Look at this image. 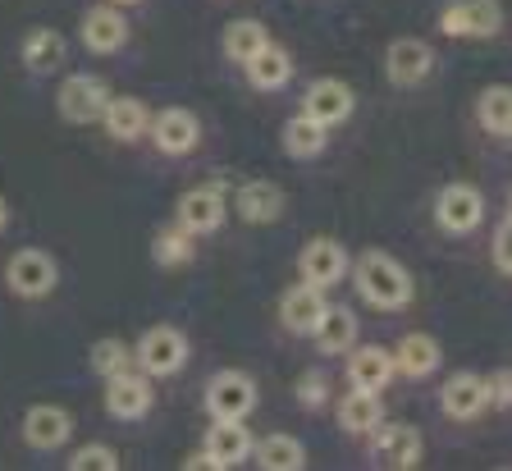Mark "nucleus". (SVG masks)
Segmentation results:
<instances>
[{"instance_id":"nucleus-11","label":"nucleus","mask_w":512,"mask_h":471,"mask_svg":"<svg viewBox=\"0 0 512 471\" xmlns=\"http://www.w3.org/2000/svg\"><path fill=\"white\" fill-rule=\"evenodd\" d=\"M147 133L160 156H188L202 142V119L183 106H165L156 119H147Z\"/></svg>"},{"instance_id":"nucleus-17","label":"nucleus","mask_w":512,"mask_h":471,"mask_svg":"<svg viewBox=\"0 0 512 471\" xmlns=\"http://www.w3.org/2000/svg\"><path fill=\"white\" fill-rule=\"evenodd\" d=\"M78 33H83V46L92 55H115L128 46V19L119 14V5H92V10L83 14V23H78Z\"/></svg>"},{"instance_id":"nucleus-7","label":"nucleus","mask_w":512,"mask_h":471,"mask_svg":"<svg viewBox=\"0 0 512 471\" xmlns=\"http://www.w3.org/2000/svg\"><path fill=\"white\" fill-rule=\"evenodd\" d=\"M256 407V380L247 371H238V366H229V371H215L211 380H206V412H211V421H247Z\"/></svg>"},{"instance_id":"nucleus-24","label":"nucleus","mask_w":512,"mask_h":471,"mask_svg":"<svg viewBox=\"0 0 512 471\" xmlns=\"http://www.w3.org/2000/svg\"><path fill=\"white\" fill-rule=\"evenodd\" d=\"M243 74H247V83H252L256 92H279V87H288V78H293V55H288L284 46L266 42L243 65Z\"/></svg>"},{"instance_id":"nucleus-26","label":"nucleus","mask_w":512,"mask_h":471,"mask_svg":"<svg viewBox=\"0 0 512 471\" xmlns=\"http://www.w3.org/2000/svg\"><path fill=\"white\" fill-rule=\"evenodd\" d=\"M384 421V403L371 389H352V394L339 398V430L343 435H371Z\"/></svg>"},{"instance_id":"nucleus-23","label":"nucleus","mask_w":512,"mask_h":471,"mask_svg":"<svg viewBox=\"0 0 512 471\" xmlns=\"http://www.w3.org/2000/svg\"><path fill=\"white\" fill-rule=\"evenodd\" d=\"M202 449L211 453L224 471V467H238V462L252 458V435H247L243 421H220L215 417V426L206 430V439H202Z\"/></svg>"},{"instance_id":"nucleus-4","label":"nucleus","mask_w":512,"mask_h":471,"mask_svg":"<svg viewBox=\"0 0 512 471\" xmlns=\"http://www.w3.org/2000/svg\"><path fill=\"white\" fill-rule=\"evenodd\" d=\"M5 284H10L14 298L42 302V298H51L55 284H60V266H55V257L42 252V247H23V252L10 257V266H5Z\"/></svg>"},{"instance_id":"nucleus-3","label":"nucleus","mask_w":512,"mask_h":471,"mask_svg":"<svg viewBox=\"0 0 512 471\" xmlns=\"http://www.w3.org/2000/svg\"><path fill=\"white\" fill-rule=\"evenodd\" d=\"M485 193H480L476 183H444L435 193V225L444 229V234H476L480 225H485Z\"/></svg>"},{"instance_id":"nucleus-28","label":"nucleus","mask_w":512,"mask_h":471,"mask_svg":"<svg viewBox=\"0 0 512 471\" xmlns=\"http://www.w3.org/2000/svg\"><path fill=\"white\" fill-rule=\"evenodd\" d=\"M325 147H330V129L316 124L311 115H293L284 124V151L293 156V161H316Z\"/></svg>"},{"instance_id":"nucleus-8","label":"nucleus","mask_w":512,"mask_h":471,"mask_svg":"<svg viewBox=\"0 0 512 471\" xmlns=\"http://www.w3.org/2000/svg\"><path fill=\"white\" fill-rule=\"evenodd\" d=\"M110 101L106 78L96 74H69L55 92V110H60L64 124H101V110Z\"/></svg>"},{"instance_id":"nucleus-19","label":"nucleus","mask_w":512,"mask_h":471,"mask_svg":"<svg viewBox=\"0 0 512 471\" xmlns=\"http://www.w3.org/2000/svg\"><path fill=\"white\" fill-rule=\"evenodd\" d=\"M389 353H394V375H407V380H426V375H435L439 362H444L439 339H435V334H426V330L403 334Z\"/></svg>"},{"instance_id":"nucleus-18","label":"nucleus","mask_w":512,"mask_h":471,"mask_svg":"<svg viewBox=\"0 0 512 471\" xmlns=\"http://www.w3.org/2000/svg\"><path fill=\"white\" fill-rule=\"evenodd\" d=\"M325 307H330V298H325V289H316V284H293V289L279 298V325H284L288 334H311L320 325V316H325Z\"/></svg>"},{"instance_id":"nucleus-9","label":"nucleus","mask_w":512,"mask_h":471,"mask_svg":"<svg viewBox=\"0 0 512 471\" xmlns=\"http://www.w3.org/2000/svg\"><path fill=\"white\" fill-rule=\"evenodd\" d=\"M156 407V389L151 375H142L138 366H128L119 375H106V412L115 421H142Z\"/></svg>"},{"instance_id":"nucleus-39","label":"nucleus","mask_w":512,"mask_h":471,"mask_svg":"<svg viewBox=\"0 0 512 471\" xmlns=\"http://www.w3.org/2000/svg\"><path fill=\"white\" fill-rule=\"evenodd\" d=\"M5 225H10V206H5V197H0V234H5Z\"/></svg>"},{"instance_id":"nucleus-16","label":"nucleus","mask_w":512,"mask_h":471,"mask_svg":"<svg viewBox=\"0 0 512 471\" xmlns=\"http://www.w3.org/2000/svg\"><path fill=\"white\" fill-rule=\"evenodd\" d=\"M19 430H23V444H28L32 453H51V449H60V444H69L74 417H69L60 403H32L28 412H23Z\"/></svg>"},{"instance_id":"nucleus-14","label":"nucleus","mask_w":512,"mask_h":471,"mask_svg":"<svg viewBox=\"0 0 512 471\" xmlns=\"http://www.w3.org/2000/svg\"><path fill=\"white\" fill-rule=\"evenodd\" d=\"M352 110H357V92H352L343 78H316V83L307 87V97H302V115H311L330 133L339 129V124H348Z\"/></svg>"},{"instance_id":"nucleus-12","label":"nucleus","mask_w":512,"mask_h":471,"mask_svg":"<svg viewBox=\"0 0 512 471\" xmlns=\"http://www.w3.org/2000/svg\"><path fill=\"white\" fill-rule=\"evenodd\" d=\"M439 412L448 421H476L490 412V385L476 371H453L439 389Z\"/></svg>"},{"instance_id":"nucleus-27","label":"nucleus","mask_w":512,"mask_h":471,"mask_svg":"<svg viewBox=\"0 0 512 471\" xmlns=\"http://www.w3.org/2000/svg\"><path fill=\"white\" fill-rule=\"evenodd\" d=\"M252 458L261 471H302L307 467V449L293 435H266L252 439Z\"/></svg>"},{"instance_id":"nucleus-38","label":"nucleus","mask_w":512,"mask_h":471,"mask_svg":"<svg viewBox=\"0 0 512 471\" xmlns=\"http://www.w3.org/2000/svg\"><path fill=\"white\" fill-rule=\"evenodd\" d=\"M183 467H188V471H220V462H215L206 449H197V453H188V458H183Z\"/></svg>"},{"instance_id":"nucleus-25","label":"nucleus","mask_w":512,"mask_h":471,"mask_svg":"<svg viewBox=\"0 0 512 471\" xmlns=\"http://www.w3.org/2000/svg\"><path fill=\"white\" fill-rule=\"evenodd\" d=\"M147 119H151V110L142 106L138 97H115V92H110L106 110H101V124H106V133H110L115 142H138V138H147Z\"/></svg>"},{"instance_id":"nucleus-33","label":"nucleus","mask_w":512,"mask_h":471,"mask_svg":"<svg viewBox=\"0 0 512 471\" xmlns=\"http://www.w3.org/2000/svg\"><path fill=\"white\" fill-rule=\"evenodd\" d=\"M87 362H92V371L106 380V375H119L133 366V343L115 339V334H106V339L92 343V353H87Z\"/></svg>"},{"instance_id":"nucleus-34","label":"nucleus","mask_w":512,"mask_h":471,"mask_svg":"<svg viewBox=\"0 0 512 471\" xmlns=\"http://www.w3.org/2000/svg\"><path fill=\"white\" fill-rule=\"evenodd\" d=\"M64 467L69 471H119V453L110 444H83V449L69 453Z\"/></svg>"},{"instance_id":"nucleus-20","label":"nucleus","mask_w":512,"mask_h":471,"mask_svg":"<svg viewBox=\"0 0 512 471\" xmlns=\"http://www.w3.org/2000/svg\"><path fill=\"white\" fill-rule=\"evenodd\" d=\"M348 380L352 389H371V394H380L389 380H394V353L384 348V343H352L348 348Z\"/></svg>"},{"instance_id":"nucleus-10","label":"nucleus","mask_w":512,"mask_h":471,"mask_svg":"<svg viewBox=\"0 0 512 471\" xmlns=\"http://www.w3.org/2000/svg\"><path fill=\"white\" fill-rule=\"evenodd\" d=\"M435 74V46L421 37H394L384 51V78L394 87H416Z\"/></svg>"},{"instance_id":"nucleus-13","label":"nucleus","mask_w":512,"mask_h":471,"mask_svg":"<svg viewBox=\"0 0 512 471\" xmlns=\"http://www.w3.org/2000/svg\"><path fill=\"white\" fill-rule=\"evenodd\" d=\"M348 247L339 243V238H311L307 247H302V257H298V270L307 284H316V289H334V284H343L348 279Z\"/></svg>"},{"instance_id":"nucleus-1","label":"nucleus","mask_w":512,"mask_h":471,"mask_svg":"<svg viewBox=\"0 0 512 471\" xmlns=\"http://www.w3.org/2000/svg\"><path fill=\"white\" fill-rule=\"evenodd\" d=\"M348 279L357 284V298L375 311H403L407 302L416 298L412 270H407L398 257L380 252V247H366L362 257H352Z\"/></svg>"},{"instance_id":"nucleus-36","label":"nucleus","mask_w":512,"mask_h":471,"mask_svg":"<svg viewBox=\"0 0 512 471\" xmlns=\"http://www.w3.org/2000/svg\"><path fill=\"white\" fill-rule=\"evenodd\" d=\"M485 385H490V407H499V412H508V403H512V375L503 371H494L490 380H485Z\"/></svg>"},{"instance_id":"nucleus-37","label":"nucleus","mask_w":512,"mask_h":471,"mask_svg":"<svg viewBox=\"0 0 512 471\" xmlns=\"http://www.w3.org/2000/svg\"><path fill=\"white\" fill-rule=\"evenodd\" d=\"M494 270L508 275V220H499V229H494Z\"/></svg>"},{"instance_id":"nucleus-31","label":"nucleus","mask_w":512,"mask_h":471,"mask_svg":"<svg viewBox=\"0 0 512 471\" xmlns=\"http://www.w3.org/2000/svg\"><path fill=\"white\" fill-rule=\"evenodd\" d=\"M476 119H480V129L490 133V138H508V129H512V97H508V87H503V83L485 87V92H480V101H476Z\"/></svg>"},{"instance_id":"nucleus-21","label":"nucleus","mask_w":512,"mask_h":471,"mask_svg":"<svg viewBox=\"0 0 512 471\" xmlns=\"http://www.w3.org/2000/svg\"><path fill=\"white\" fill-rule=\"evenodd\" d=\"M234 211L243 215L247 225H275L284 215V188L275 179H247L234 193Z\"/></svg>"},{"instance_id":"nucleus-6","label":"nucleus","mask_w":512,"mask_h":471,"mask_svg":"<svg viewBox=\"0 0 512 471\" xmlns=\"http://www.w3.org/2000/svg\"><path fill=\"white\" fill-rule=\"evenodd\" d=\"M366 458L389 471H412L426 458V439H421L416 426H384L380 421V426L371 430V439H366Z\"/></svg>"},{"instance_id":"nucleus-40","label":"nucleus","mask_w":512,"mask_h":471,"mask_svg":"<svg viewBox=\"0 0 512 471\" xmlns=\"http://www.w3.org/2000/svg\"><path fill=\"white\" fill-rule=\"evenodd\" d=\"M110 5H119V10H124V5H138V0H110Z\"/></svg>"},{"instance_id":"nucleus-5","label":"nucleus","mask_w":512,"mask_h":471,"mask_svg":"<svg viewBox=\"0 0 512 471\" xmlns=\"http://www.w3.org/2000/svg\"><path fill=\"white\" fill-rule=\"evenodd\" d=\"M444 37H462V42H485V37H499L503 28V5L499 0H453L439 10V23H435Z\"/></svg>"},{"instance_id":"nucleus-22","label":"nucleus","mask_w":512,"mask_h":471,"mask_svg":"<svg viewBox=\"0 0 512 471\" xmlns=\"http://www.w3.org/2000/svg\"><path fill=\"white\" fill-rule=\"evenodd\" d=\"M19 60L28 74H55V69L69 60V42H64V33H55V28H32L28 37H23L19 46Z\"/></svg>"},{"instance_id":"nucleus-2","label":"nucleus","mask_w":512,"mask_h":471,"mask_svg":"<svg viewBox=\"0 0 512 471\" xmlns=\"http://www.w3.org/2000/svg\"><path fill=\"white\" fill-rule=\"evenodd\" d=\"M188 334L174 330V325H151V330L138 334L133 343V366L151 380H165V375H179L183 362H188Z\"/></svg>"},{"instance_id":"nucleus-15","label":"nucleus","mask_w":512,"mask_h":471,"mask_svg":"<svg viewBox=\"0 0 512 471\" xmlns=\"http://www.w3.org/2000/svg\"><path fill=\"white\" fill-rule=\"evenodd\" d=\"M224 215H229V202H224V193L215 188V183H202V188H188V193L179 197L174 225L188 229L192 238H202V234H215V229L224 225Z\"/></svg>"},{"instance_id":"nucleus-30","label":"nucleus","mask_w":512,"mask_h":471,"mask_svg":"<svg viewBox=\"0 0 512 471\" xmlns=\"http://www.w3.org/2000/svg\"><path fill=\"white\" fill-rule=\"evenodd\" d=\"M266 42H270L266 23H261V19H238V23H229V28H224V60H234V65L243 69Z\"/></svg>"},{"instance_id":"nucleus-29","label":"nucleus","mask_w":512,"mask_h":471,"mask_svg":"<svg viewBox=\"0 0 512 471\" xmlns=\"http://www.w3.org/2000/svg\"><path fill=\"white\" fill-rule=\"evenodd\" d=\"M311 339L320 343V353H348L357 343V311L352 307H325L320 325L311 330Z\"/></svg>"},{"instance_id":"nucleus-35","label":"nucleus","mask_w":512,"mask_h":471,"mask_svg":"<svg viewBox=\"0 0 512 471\" xmlns=\"http://www.w3.org/2000/svg\"><path fill=\"white\" fill-rule=\"evenodd\" d=\"M293 398H298V407H307V412H320V407L330 403V380H325V371L298 375V385H293Z\"/></svg>"},{"instance_id":"nucleus-32","label":"nucleus","mask_w":512,"mask_h":471,"mask_svg":"<svg viewBox=\"0 0 512 471\" xmlns=\"http://www.w3.org/2000/svg\"><path fill=\"white\" fill-rule=\"evenodd\" d=\"M151 261H156L160 270H174V266H188L192 261V234L188 229H160L156 238H151Z\"/></svg>"}]
</instances>
